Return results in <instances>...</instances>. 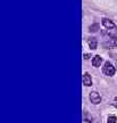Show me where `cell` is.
<instances>
[{
    "label": "cell",
    "instance_id": "obj_6",
    "mask_svg": "<svg viewBox=\"0 0 117 123\" xmlns=\"http://www.w3.org/2000/svg\"><path fill=\"white\" fill-rule=\"evenodd\" d=\"M101 63H102V57L99 55H95L94 57L92 58V65L94 67H99L101 65Z\"/></svg>",
    "mask_w": 117,
    "mask_h": 123
},
{
    "label": "cell",
    "instance_id": "obj_11",
    "mask_svg": "<svg viewBox=\"0 0 117 123\" xmlns=\"http://www.w3.org/2000/svg\"><path fill=\"white\" fill-rule=\"evenodd\" d=\"M83 123H91V121H88V120H84V121H83Z\"/></svg>",
    "mask_w": 117,
    "mask_h": 123
},
{
    "label": "cell",
    "instance_id": "obj_1",
    "mask_svg": "<svg viewBox=\"0 0 117 123\" xmlns=\"http://www.w3.org/2000/svg\"><path fill=\"white\" fill-rule=\"evenodd\" d=\"M102 72L105 75L107 76H113L115 74V67L113 66V64H110L109 62H106L105 65L102 66Z\"/></svg>",
    "mask_w": 117,
    "mask_h": 123
},
{
    "label": "cell",
    "instance_id": "obj_12",
    "mask_svg": "<svg viewBox=\"0 0 117 123\" xmlns=\"http://www.w3.org/2000/svg\"><path fill=\"white\" fill-rule=\"evenodd\" d=\"M113 105H114V106H115V107H116V108H117V101H115V103H113Z\"/></svg>",
    "mask_w": 117,
    "mask_h": 123
},
{
    "label": "cell",
    "instance_id": "obj_5",
    "mask_svg": "<svg viewBox=\"0 0 117 123\" xmlns=\"http://www.w3.org/2000/svg\"><path fill=\"white\" fill-rule=\"evenodd\" d=\"M106 44L109 47H117V37H111L109 35V38L106 41Z\"/></svg>",
    "mask_w": 117,
    "mask_h": 123
},
{
    "label": "cell",
    "instance_id": "obj_9",
    "mask_svg": "<svg viewBox=\"0 0 117 123\" xmlns=\"http://www.w3.org/2000/svg\"><path fill=\"white\" fill-rule=\"evenodd\" d=\"M98 27H99V26H98V24H94L93 26H90V32H95Z\"/></svg>",
    "mask_w": 117,
    "mask_h": 123
},
{
    "label": "cell",
    "instance_id": "obj_3",
    "mask_svg": "<svg viewBox=\"0 0 117 123\" xmlns=\"http://www.w3.org/2000/svg\"><path fill=\"white\" fill-rule=\"evenodd\" d=\"M102 25H104L106 29H108V30H115V29H116L115 23H114L113 21L108 19V18H102Z\"/></svg>",
    "mask_w": 117,
    "mask_h": 123
},
{
    "label": "cell",
    "instance_id": "obj_10",
    "mask_svg": "<svg viewBox=\"0 0 117 123\" xmlns=\"http://www.w3.org/2000/svg\"><path fill=\"white\" fill-rule=\"evenodd\" d=\"M89 57H90V55H89V54H84V58H85V59H88Z\"/></svg>",
    "mask_w": 117,
    "mask_h": 123
},
{
    "label": "cell",
    "instance_id": "obj_4",
    "mask_svg": "<svg viewBox=\"0 0 117 123\" xmlns=\"http://www.w3.org/2000/svg\"><path fill=\"white\" fill-rule=\"evenodd\" d=\"M82 81H83V84H84L85 87H90V86H92V78L89 73H84V74H83Z\"/></svg>",
    "mask_w": 117,
    "mask_h": 123
},
{
    "label": "cell",
    "instance_id": "obj_2",
    "mask_svg": "<svg viewBox=\"0 0 117 123\" xmlns=\"http://www.w3.org/2000/svg\"><path fill=\"white\" fill-rule=\"evenodd\" d=\"M90 100H91L92 104H94V105H98L101 103V96H100L99 92L97 91H92L90 93Z\"/></svg>",
    "mask_w": 117,
    "mask_h": 123
},
{
    "label": "cell",
    "instance_id": "obj_7",
    "mask_svg": "<svg viewBox=\"0 0 117 123\" xmlns=\"http://www.w3.org/2000/svg\"><path fill=\"white\" fill-rule=\"evenodd\" d=\"M88 43H89V46H90V48H91L92 50L97 49V46H98V41H97V38H94V37L90 38V39H89V41H88Z\"/></svg>",
    "mask_w": 117,
    "mask_h": 123
},
{
    "label": "cell",
    "instance_id": "obj_8",
    "mask_svg": "<svg viewBox=\"0 0 117 123\" xmlns=\"http://www.w3.org/2000/svg\"><path fill=\"white\" fill-rule=\"evenodd\" d=\"M107 123H117V119L115 116H109L107 120Z\"/></svg>",
    "mask_w": 117,
    "mask_h": 123
}]
</instances>
